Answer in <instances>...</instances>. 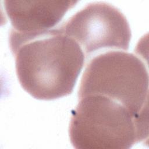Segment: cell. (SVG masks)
<instances>
[{"mask_svg":"<svg viewBox=\"0 0 149 149\" xmlns=\"http://www.w3.org/2000/svg\"><path fill=\"white\" fill-rule=\"evenodd\" d=\"M79 100L69 129L73 147L126 149L148 137V117H137L104 95L91 94Z\"/></svg>","mask_w":149,"mask_h":149,"instance_id":"obj_2","label":"cell"},{"mask_svg":"<svg viewBox=\"0 0 149 149\" xmlns=\"http://www.w3.org/2000/svg\"><path fill=\"white\" fill-rule=\"evenodd\" d=\"M59 27L79 45L86 58L102 49H129V23L118 9L105 2L87 5Z\"/></svg>","mask_w":149,"mask_h":149,"instance_id":"obj_4","label":"cell"},{"mask_svg":"<svg viewBox=\"0 0 149 149\" xmlns=\"http://www.w3.org/2000/svg\"><path fill=\"white\" fill-rule=\"evenodd\" d=\"M9 44L20 84L32 97L52 100L72 93L85 55L60 27L30 35L10 31Z\"/></svg>","mask_w":149,"mask_h":149,"instance_id":"obj_1","label":"cell"},{"mask_svg":"<svg viewBox=\"0 0 149 149\" xmlns=\"http://www.w3.org/2000/svg\"><path fill=\"white\" fill-rule=\"evenodd\" d=\"M74 1H5L10 30L29 35L51 29L75 6Z\"/></svg>","mask_w":149,"mask_h":149,"instance_id":"obj_5","label":"cell"},{"mask_svg":"<svg viewBox=\"0 0 149 149\" xmlns=\"http://www.w3.org/2000/svg\"><path fill=\"white\" fill-rule=\"evenodd\" d=\"M91 94L109 97L137 117L148 116V73L144 62L123 51L95 56L86 67L78 92L79 98Z\"/></svg>","mask_w":149,"mask_h":149,"instance_id":"obj_3","label":"cell"}]
</instances>
